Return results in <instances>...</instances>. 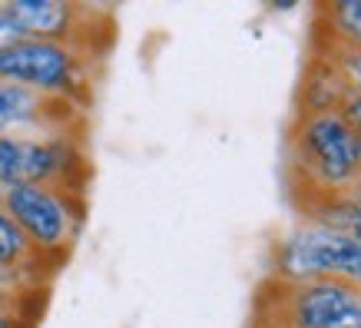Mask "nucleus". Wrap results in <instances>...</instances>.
<instances>
[{
	"label": "nucleus",
	"instance_id": "nucleus-1",
	"mask_svg": "<svg viewBox=\"0 0 361 328\" xmlns=\"http://www.w3.org/2000/svg\"><path fill=\"white\" fill-rule=\"evenodd\" d=\"M292 163L302 179L322 193H348L361 179V140L341 109L305 113L298 109L292 123Z\"/></svg>",
	"mask_w": 361,
	"mask_h": 328
},
{
	"label": "nucleus",
	"instance_id": "nucleus-2",
	"mask_svg": "<svg viewBox=\"0 0 361 328\" xmlns=\"http://www.w3.org/2000/svg\"><path fill=\"white\" fill-rule=\"evenodd\" d=\"M0 80H11L47 99L83 107L90 97V50L77 44L20 37L0 47Z\"/></svg>",
	"mask_w": 361,
	"mask_h": 328
},
{
	"label": "nucleus",
	"instance_id": "nucleus-3",
	"mask_svg": "<svg viewBox=\"0 0 361 328\" xmlns=\"http://www.w3.org/2000/svg\"><path fill=\"white\" fill-rule=\"evenodd\" d=\"M0 209L20 226L33 252L56 269V262H63L80 239L87 219V196L73 189L17 183L4 189Z\"/></svg>",
	"mask_w": 361,
	"mask_h": 328
},
{
	"label": "nucleus",
	"instance_id": "nucleus-4",
	"mask_svg": "<svg viewBox=\"0 0 361 328\" xmlns=\"http://www.w3.org/2000/svg\"><path fill=\"white\" fill-rule=\"evenodd\" d=\"M275 269L288 285L315 282V279H341V282L358 285L361 242L308 222L282 239Z\"/></svg>",
	"mask_w": 361,
	"mask_h": 328
},
{
	"label": "nucleus",
	"instance_id": "nucleus-5",
	"mask_svg": "<svg viewBox=\"0 0 361 328\" xmlns=\"http://www.w3.org/2000/svg\"><path fill=\"white\" fill-rule=\"evenodd\" d=\"M288 328H361L358 285L341 279H315L288 288L285 298Z\"/></svg>",
	"mask_w": 361,
	"mask_h": 328
},
{
	"label": "nucleus",
	"instance_id": "nucleus-6",
	"mask_svg": "<svg viewBox=\"0 0 361 328\" xmlns=\"http://www.w3.org/2000/svg\"><path fill=\"white\" fill-rule=\"evenodd\" d=\"M11 20L20 27L23 37L33 40H56V44H77L90 50L87 40V7L70 0H11L4 4Z\"/></svg>",
	"mask_w": 361,
	"mask_h": 328
},
{
	"label": "nucleus",
	"instance_id": "nucleus-7",
	"mask_svg": "<svg viewBox=\"0 0 361 328\" xmlns=\"http://www.w3.org/2000/svg\"><path fill=\"white\" fill-rule=\"evenodd\" d=\"M60 99H47L33 90L0 80V133L11 136H30V133H47V130H66L63 123L70 120V113Z\"/></svg>",
	"mask_w": 361,
	"mask_h": 328
},
{
	"label": "nucleus",
	"instance_id": "nucleus-8",
	"mask_svg": "<svg viewBox=\"0 0 361 328\" xmlns=\"http://www.w3.org/2000/svg\"><path fill=\"white\" fill-rule=\"evenodd\" d=\"M351 97L348 80L341 77V70L331 63V56H318L308 66L305 83H302V107L305 113H329V109H341L345 99Z\"/></svg>",
	"mask_w": 361,
	"mask_h": 328
},
{
	"label": "nucleus",
	"instance_id": "nucleus-9",
	"mask_svg": "<svg viewBox=\"0 0 361 328\" xmlns=\"http://www.w3.org/2000/svg\"><path fill=\"white\" fill-rule=\"evenodd\" d=\"M308 212H312V226L361 242V206L348 193H322L315 206H308Z\"/></svg>",
	"mask_w": 361,
	"mask_h": 328
},
{
	"label": "nucleus",
	"instance_id": "nucleus-10",
	"mask_svg": "<svg viewBox=\"0 0 361 328\" xmlns=\"http://www.w3.org/2000/svg\"><path fill=\"white\" fill-rule=\"evenodd\" d=\"M47 282L44 269H20V265H0V308H11L13 315H23V305L33 292H40Z\"/></svg>",
	"mask_w": 361,
	"mask_h": 328
},
{
	"label": "nucleus",
	"instance_id": "nucleus-11",
	"mask_svg": "<svg viewBox=\"0 0 361 328\" xmlns=\"http://www.w3.org/2000/svg\"><path fill=\"white\" fill-rule=\"evenodd\" d=\"M0 265H20V269H44V265H50L33 252V245L27 242L20 226L4 209H0Z\"/></svg>",
	"mask_w": 361,
	"mask_h": 328
},
{
	"label": "nucleus",
	"instance_id": "nucleus-12",
	"mask_svg": "<svg viewBox=\"0 0 361 328\" xmlns=\"http://www.w3.org/2000/svg\"><path fill=\"white\" fill-rule=\"evenodd\" d=\"M331 27V44L361 47V0H341L322 7Z\"/></svg>",
	"mask_w": 361,
	"mask_h": 328
},
{
	"label": "nucleus",
	"instance_id": "nucleus-13",
	"mask_svg": "<svg viewBox=\"0 0 361 328\" xmlns=\"http://www.w3.org/2000/svg\"><path fill=\"white\" fill-rule=\"evenodd\" d=\"M20 183V136L0 133V189Z\"/></svg>",
	"mask_w": 361,
	"mask_h": 328
},
{
	"label": "nucleus",
	"instance_id": "nucleus-14",
	"mask_svg": "<svg viewBox=\"0 0 361 328\" xmlns=\"http://www.w3.org/2000/svg\"><path fill=\"white\" fill-rule=\"evenodd\" d=\"M331 63L341 70V77L348 80L351 93H361V47H348V44H331Z\"/></svg>",
	"mask_w": 361,
	"mask_h": 328
},
{
	"label": "nucleus",
	"instance_id": "nucleus-15",
	"mask_svg": "<svg viewBox=\"0 0 361 328\" xmlns=\"http://www.w3.org/2000/svg\"><path fill=\"white\" fill-rule=\"evenodd\" d=\"M341 113L348 116V123L355 126V133H358V140H361V93H351V97L345 99Z\"/></svg>",
	"mask_w": 361,
	"mask_h": 328
},
{
	"label": "nucleus",
	"instance_id": "nucleus-16",
	"mask_svg": "<svg viewBox=\"0 0 361 328\" xmlns=\"http://www.w3.org/2000/svg\"><path fill=\"white\" fill-rule=\"evenodd\" d=\"M0 328H30V325H27V318L13 315L11 308H0Z\"/></svg>",
	"mask_w": 361,
	"mask_h": 328
},
{
	"label": "nucleus",
	"instance_id": "nucleus-17",
	"mask_svg": "<svg viewBox=\"0 0 361 328\" xmlns=\"http://www.w3.org/2000/svg\"><path fill=\"white\" fill-rule=\"evenodd\" d=\"M348 196H351V199H355V202H358V206H361V179H358V183H355V186L348 189Z\"/></svg>",
	"mask_w": 361,
	"mask_h": 328
},
{
	"label": "nucleus",
	"instance_id": "nucleus-18",
	"mask_svg": "<svg viewBox=\"0 0 361 328\" xmlns=\"http://www.w3.org/2000/svg\"><path fill=\"white\" fill-rule=\"evenodd\" d=\"M358 292H361V282H358Z\"/></svg>",
	"mask_w": 361,
	"mask_h": 328
},
{
	"label": "nucleus",
	"instance_id": "nucleus-19",
	"mask_svg": "<svg viewBox=\"0 0 361 328\" xmlns=\"http://www.w3.org/2000/svg\"><path fill=\"white\" fill-rule=\"evenodd\" d=\"M0 196H4V189H0Z\"/></svg>",
	"mask_w": 361,
	"mask_h": 328
}]
</instances>
